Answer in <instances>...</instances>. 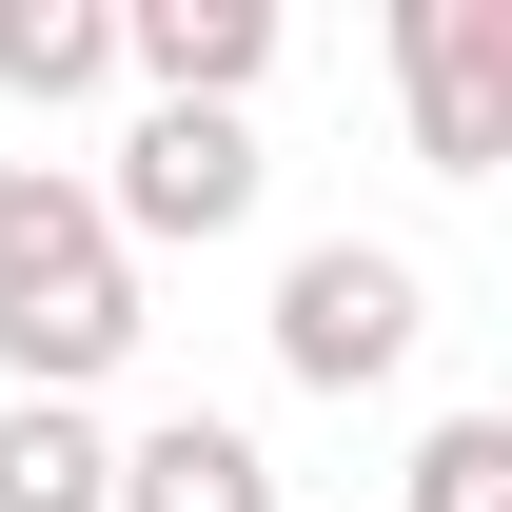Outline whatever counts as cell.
Segmentation results:
<instances>
[{
	"mask_svg": "<svg viewBox=\"0 0 512 512\" xmlns=\"http://www.w3.org/2000/svg\"><path fill=\"white\" fill-rule=\"evenodd\" d=\"M256 335H276L296 394H394L414 335H434V276H414L394 237H316V256H276V316Z\"/></svg>",
	"mask_w": 512,
	"mask_h": 512,
	"instance_id": "obj_1",
	"label": "cell"
},
{
	"mask_svg": "<svg viewBox=\"0 0 512 512\" xmlns=\"http://www.w3.org/2000/svg\"><path fill=\"white\" fill-rule=\"evenodd\" d=\"M256 119H197V99H138V138H119V178H99V237L119 256H217L256 217Z\"/></svg>",
	"mask_w": 512,
	"mask_h": 512,
	"instance_id": "obj_2",
	"label": "cell"
},
{
	"mask_svg": "<svg viewBox=\"0 0 512 512\" xmlns=\"http://www.w3.org/2000/svg\"><path fill=\"white\" fill-rule=\"evenodd\" d=\"M394 99H414L434 178H493L512 158V0H394Z\"/></svg>",
	"mask_w": 512,
	"mask_h": 512,
	"instance_id": "obj_3",
	"label": "cell"
},
{
	"mask_svg": "<svg viewBox=\"0 0 512 512\" xmlns=\"http://www.w3.org/2000/svg\"><path fill=\"white\" fill-rule=\"evenodd\" d=\"M119 79H138V99L237 119L256 79H276V0H119Z\"/></svg>",
	"mask_w": 512,
	"mask_h": 512,
	"instance_id": "obj_4",
	"label": "cell"
},
{
	"mask_svg": "<svg viewBox=\"0 0 512 512\" xmlns=\"http://www.w3.org/2000/svg\"><path fill=\"white\" fill-rule=\"evenodd\" d=\"M138 335H158L138 316V256L79 276V296H20V316H0V394H79V414H99V375H119Z\"/></svg>",
	"mask_w": 512,
	"mask_h": 512,
	"instance_id": "obj_5",
	"label": "cell"
},
{
	"mask_svg": "<svg viewBox=\"0 0 512 512\" xmlns=\"http://www.w3.org/2000/svg\"><path fill=\"white\" fill-rule=\"evenodd\" d=\"M79 276H119L99 178H79V158H0V316H20V296H79Z\"/></svg>",
	"mask_w": 512,
	"mask_h": 512,
	"instance_id": "obj_6",
	"label": "cell"
},
{
	"mask_svg": "<svg viewBox=\"0 0 512 512\" xmlns=\"http://www.w3.org/2000/svg\"><path fill=\"white\" fill-rule=\"evenodd\" d=\"M99 512H276V453L237 414H158V434H119V493Z\"/></svg>",
	"mask_w": 512,
	"mask_h": 512,
	"instance_id": "obj_7",
	"label": "cell"
},
{
	"mask_svg": "<svg viewBox=\"0 0 512 512\" xmlns=\"http://www.w3.org/2000/svg\"><path fill=\"white\" fill-rule=\"evenodd\" d=\"M119 493V434L79 394H0V512H99Z\"/></svg>",
	"mask_w": 512,
	"mask_h": 512,
	"instance_id": "obj_8",
	"label": "cell"
},
{
	"mask_svg": "<svg viewBox=\"0 0 512 512\" xmlns=\"http://www.w3.org/2000/svg\"><path fill=\"white\" fill-rule=\"evenodd\" d=\"M99 79H119V0H0V99L20 119H60Z\"/></svg>",
	"mask_w": 512,
	"mask_h": 512,
	"instance_id": "obj_9",
	"label": "cell"
},
{
	"mask_svg": "<svg viewBox=\"0 0 512 512\" xmlns=\"http://www.w3.org/2000/svg\"><path fill=\"white\" fill-rule=\"evenodd\" d=\"M394 512H512V414H434L414 473H394Z\"/></svg>",
	"mask_w": 512,
	"mask_h": 512,
	"instance_id": "obj_10",
	"label": "cell"
}]
</instances>
